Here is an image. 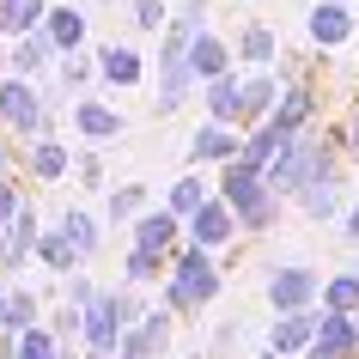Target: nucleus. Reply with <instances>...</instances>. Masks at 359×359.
Returning <instances> with one entry per match:
<instances>
[{
	"label": "nucleus",
	"instance_id": "30",
	"mask_svg": "<svg viewBox=\"0 0 359 359\" xmlns=\"http://www.w3.org/2000/svg\"><path fill=\"white\" fill-rule=\"evenodd\" d=\"M25 165H31V177H37V183H61V177L74 170V165H67V147H61L55 134H49V140H37Z\"/></svg>",
	"mask_w": 359,
	"mask_h": 359
},
{
	"label": "nucleus",
	"instance_id": "51",
	"mask_svg": "<svg viewBox=\"0 0 359 359\" xmlns=\"http://www.w3.org/2000/svg\"><path fill=\"white\" fill-rule=\"evenodd\" d=\"M189 359H195V353H189Z\"/></svg>",
	"mask_w": 359,
	"mask_h": 359
},
{
	"label": "nucleus",
	"instance_id": "14",
	"mask_svg": "<svg viewBox=\"0 0 359 359\" xmlns=\"http://www.w3.org/2000/svg\"><path fill=\"white\" fill-rule=\"evenodd\" d=\"M244 152V134L238 128H219V122H201V128L189 134V165H219L226 170L231 158Z\"/></svg>",
	"mask_w": 359,
	"mask_h": 359
},
{
	"label": "nucleus",
	"instance_id": "21",
	"mask_svg": "<svg viewBox=\"0 0 359 359\" xmlns=\"http://www.w3.org/2000/svg\"><path fill=\"white\" fill-rule=\"evenodd\" d=\"M55 61H61V55H55V43L37 31V37H25L19 49H13V79H25V86H43V79H55Z\"/></svg>",
	"mask_w": 359,
	"mask_h": 359
},
{
	"label": "nucleus",
	"instance_id": "43",
	"mask_svg": "<svg viewBox=\"0 0 359 359\" xmlns=\"http://www.w3.org/2000/svg\"><path fill=\"white\" fill-rule=\"evenodd\" d=\"M304 359H335V353H329V347H311V353H304Z\"/></svg>",
	"mask_w": 359,
	"mask_h": 359
},
{
	"label": "nucleus",
	"instance_id": "35",
	"mask_svg": "<svg viewBox=\"0 0 359 359\" xmlns=\"http://www.w3.org/2000/svg\"><path fill=\"white\" fill-rule=\"evenodd\" d=\"M329 140H335L341 158H353V165H359V97L347 104V110H341V122L329 128Z\"/></svg>",
	"mask_w": 359,
	"mask_h": 359
},
{
	"label": "nucleus",
	"instance_id": "12",
	"mask_svg": "<svg viewBox=\"0 0 359 359\" xmlns=\"http://www.w3.org/2000/svg\"><path fill=\"white\" fill-rule=\"evenodd\" d=\"M268 122H274L286 140H292V134H311V128H317V79L286 86V92H280V110L268 116Z\"/></svg>",
	"mask_w": 359,
	"mask_h": 359
},
{
	"label": "nucleus",
	"instance_id": "18",
	"mask_svg": "<svg viewBox=\"0 0 359 359\" xmlns=\"http://www.w3.org/2000/svg\"><path fill=\"white\" fill-rule=\"evenodd\" d=\"M97 74H104V86L128 92V86H140V79H147V61H140V49H134V43H104V49H97Z\"/></svg>",
	"mask_w": 359,
	"mask_h": 359
},
{
	"label": "nucleus",
	"instance_id": "23",
	"mask_svg": "<svg viewBox=\"0 0 359 359\" xmlns=\"http://www.w3.org/2000/svg\"><path fill=\"white\" fill-rule=\"evenodd\" d=\"M43 37L55 43V55H79V43H86V13L79 6H49V19H43Z\"/></svg>",
	"mask_w": 359,
	"mask_h": 359
},
{
	"label": "nucleus",
	"instance_id": "44",
	"mask_svg": "<svg viewBox=\"0 0 359 359\" xmlns=\"http://www.w3.org/2000/svg\"><path fill=\"white\" fill-rule=\"evenodd\" d=\"M0 317H6V286H0Z\"/></svg>",
	"mask_w": 359,
	"mask_h": 359
},
{
	"label": "nucleus",
	"instance_id": "13",
	"mask_svg": "<svg viewBox=\"0 0 359 359\" xmlns=\"http://www.w3.org/2000/svg\"><path fill=\"white\" fill-rule=\"evenodd\" d=\"M201 86L189 67V55H158V110L152 116H177L183 104H189V92Z\"/></svg>",
	"mask_w": 359,
	"mask_h": 359
},
{
	"label": "nucleus",
	"instance_id": "40",
	"mask_svg": "<svg viewBox=\"0 0 359 359\" xmlns=\"http://www.w3.org/2000/svg\"><path fill=\"white\" fill-rule=\"evenodd\" d=\"M74 177H79V189H104V158H97V152H79L74 158Z\"/></svg>",
	"mask_w": 359,
	"mask_h": 359
},
{
	"label": "nucleus",
	"instance_id": "8",
	"mask_svg": "<svg viewBox=\"0 0 359 359\" xmlns=\"http://www.w3.org/2000/svg\"><path fill=\"white\" fill-rule=\"evenodd\" d=\"M304 31H311L317 49H341V43L359 37V13H353V6H335V0H317L311 19H304Z\"/></svg>",
	"mask_w": 359,
	"mask_h": 359
},
{
	"label": "nucleus",
	"instance_id": "42",
	"mask_svg": "<svg viewBox=\"0 0 359 359\" xmlns=\"http://www.w3.org/2000/svg\"><path fill=\"white\" fill-rule=\"evenodd\" d=\"M341 244H353V250H359V201L347 208V219H341Z\"/></svg>",
	"mask_w": 359,
	"mask_h": 359
},
{
	"label": "nucleus",
	"instance_id": "41",
	"mask_svg": "<svg viewBox=\"0 0 359 359\" xmlns=\"http://www.w3.org/2000/svg\"><path fill=\"white\" fill-rule=\"evenodd\" d=\"M86 74H92V61H86V55H67V61L55 67V86H67V92H86Z\"/></svg>",
	"mask_w": 359,
	"mask_h": 359
},
{
	"label": "nucleus",
	"instance_id": "27",
	"mask_svg": "<svg viewBox=\"0 0 359 359\" xmlns=\"http://www.w3.org/2000/svg\"><path fill=\"white\" fill-rule=\"evenodd\" d=\"M37 262L49 268V274H79V262H86V256L67 244V231H61V226H49V231L37 238Z\"/></svg>",
	"mask_w": 359,
	"mask_h": 359
},
{
	"label": "nucleus",
	"instance_id": "28",
	"mask_svg": "<svg viewBox=\"0 0 359 359\" xmlns=\"http://www.w3.org/2000/svg\"><path fill=\"white\" fill-rule=\"evenodd\" d=\"M323 311L329 317H359V274L353 268H341V274L323 280Z\"/></svg>",
	"mask_w": 359,
	"mask_h": 359
},
{
	"label": "nucleus",
	"instance_id": "2",
	"mask_svg": "<svg viewBox=\"0 0 359 359\" xmlns=\"http://www.w3.org/2000/svg\"><path fill=\"white\" fill-rule=\"evenodd\" d=\"M219 292H226V268L213 262V250L183 244L170 256V274H165V311L170 317H195V311L213 304Z\"/></svg>",
	"mask_w": 359,
	"mask_h": 359
},
{
	"label": "nucleus",
	"instance_id": "37",
	"mask_svg": "<svg viewBox=\"0 0 359 359\" xmlns=\"http://www.w3.org/2000/svg\"><path fill=\"white\" fill-rule=\"evenodd\" d=\"M128 25L140 31V37H152V31H165V0H128Z\"/></svg>",
	"mask_w": 359,
	"mask_h": 359
},
{
	"label": "nucleus",
	"instance_id": "45",
	"mask_svg": "<svg viewBox=\"0 0 359 359\" xmlns=\"http://www.w3.org/2000/svg\"><path fill=\"white\" fill-rule=\"evenodd\" d=\"M0 177H6V147H0Z\"/></svg>",
	"mask_w": 359,
	"mask_h": 359
},
{
	"label": "nucleus",
	"instance_id": "10",
	"mask_svg": "<svg viewBox=\"0 0 359 359\" xmlns=\"http://www.w3.org/2000/svg\"><path fill=\"white\" fill-rule=\"evenodd\" d=\"M231 55H238V74H268V61H280V37H274V25L262 19H244L238 25V43H231Z\"/></svg>",
	"mask_w": 359,
	"mask_h": 359
},
{
	"label": "nucleus",
	"instance_id": "47",
	"mask_svg": "<svg viewBox=\"0 0 359 359\" xmlns=\"http://www.w3.org/2000/svg\"><path fill=\"white\" fill-rule=\"evenodd\" d=\"M256 359H280V353H256Z\"/></svg>",
	"mask_w": 359,
	"mask_h": 359
},
{
	"label": "nucleus",
	"instance_id": "25",
	"mask_svg": "<svg viewBox=\"0 0 359 359\" xmlns=\"http://www.w3.org/2000/svg\"><path fill=\"white\" fill-rule=\"evenodd\" d=\"M43 19H49V6L43 0H0V37H37Z\"/></svg>",
	"mask_w": 359,
	"mask_h": 359
},
{
	"label": "nucleus",
	"instance_id": "36",
	"mask_svg": "<svg viewBox=\"0 0 359 359\" xmlns=\"http://www.w3.org/2000/svg\"><path fill=\"white\" fill-rule=\"evenodd\" d=\"M13 359H61V341L37 323V329H25V335H19V353H13Z\"/></svg>",
	"mask_w": 359,
	"mask_h": 359
},
{
	"label": "nucleus",
	"instance_id": "34",
	"mask_svg": "<svg viewBox=\"0 0 359 359\" xmlns=\"http://www.w3.org/2000/svg\"><path fill=\"white\" fill-rule=\"evenodd\" d=\"M37 292H19V286H13V292H6V317H0V329H6V335H25V329H37Z\"/></svg>",
	"mask_w": 359,
	"mask_h": 359
},
{
	"label": "nucleus",
	"instance_id": "19",
	"mask_svg": "<svg viewBox=\"0 0 359 359\" xmlns=\"http://www.w3.org/2000/svg\"><path fill=\"white\" fill-rule=\"evenodd\" d=\"M37 238H43V226H37V208H25L19 213V226L0 238V268L6 274H19V268H31L37 262Z\"/></svg>",
	"mask_w": 359,
	"mask_h": 359
},
{
	"label": "nucleus",
	"instance_id": "9",
	"mask_svg": "<svg viewBox=\"0 0 359 359\" xmlns=\"http://www.w3.org/2000/svg\"><path fill=\"white\" fill-rule=\"evenodd\" d=\"M292 208H299L304 219H311V226L347 219V208H353V201H347V170H341V177H323V183H311V189H304L299 201H292Z\"/></svg>",
	"mask_w": 359,
	"mask_h": 359
},
{
	"label": "nucleus",
	"instance_id": "3",
	"mask_svg": "<svg viewBox=\"0 0 359 359\" xmlns=\"http://www.w3.org/2000/svg\"><path fill=\"white\" fill-rule=\"evenodd\" d=\"M268 304H274V317L323 311V274L311 262H274L268 268Z\"/></svg>",
	"mask_w": 359,
	"mask_h": 359
},
{
	"label": "nucleus",
	"instance_id": "24",
	"mask_svg": "<svg viewBox=\"0 0 359 359\" xmlns=\"http://www.w3.org/2000/svg\"><path fill=\"white\" fill-rule=\"evenodd\" d=\"M61 231H67V244H74L86 262L104 250V219H97L92 208H61Z\"/></svg>",
	"mask_w": 359,
	"mask_h": 359
},
{
	"label": "nucleus",
	"instance_id": "38",
	"mask_svg": "<svg viewBox=\"0 0 359 359\" xmlns=\"http://www.w3.org/2000/svg\"><path fill=\"white\" fill-rule=\"evenodd\" d=\"M19 213H25V195H19V183H13V177H0V238H6V231L19 226Z\"/></svg>",
	"mask_w": 359,
	"mask_h": 359
},
{
	"label": "nucleus",
	"instance_id": "46",
	"mask_svg": "<svg viewBox=\"0 0 359 359\" xmlns=\"http://www.w3.org/2000/svg\"><path fill=\"white\" fill-rule=\"evenodd\" d=\"M61 359H86V353H61Z\"/></svg>",
	"mask_w": 359,
	"mask_h": 359
},
{
	"label": "nucleus",
	"instance_id": "48",
	"mask_svg": "<svg viewBox=\"0 0 359 359\" xmlns=\"http://www.w3.org/2000/svg\"><path fill=\"white\" fill-rule=\"evenodd\" d=\"M353 274H359V256H353Z\"/></svg>",
	"mask_w": 359,
	"mask_h": 359
},
{
	"label": "nucleus",
	"instance_id": "33",
	"mask_svg": "<svg viewBox=\"0 0 359 359\" xmlns=\"http://www.w3.org/2000/svg\"><path fill=\"white\" fill-rule=\"evenodd\" d=\"M170 274V262L165 256H147V250H128V256H122V286H152V280H165Z\"/></svg>",
	"mask_w": 359,
	"mask_h": 359
},
{
	"label": "nucleus",
	"instance_id": "50",
	"mask_svg": "<svg viewBox=\"0 0 359 359\" xmlns=\"http://www.w3.org/2000/svg\"><path fill=\"white\" fill-rule=\"evenodd\" d=\"M353 359H359V353H353Z\"/></svg>",
	"mask_w": 359,
	"mask_h": 359
},
{
	"label": "nucleus",
	"instance_id": "1",
	"mask_svg": "<svg viewBox=\"0 0 359 359\" xmlns=\"http://www.w3.org/2000/svg\"><path fill=\"white\" fill-rule=\"evenodd\" d=\"M219 201L238 213V231H244V238L274 231V226H280V213H286V201L268 189V170L244 165V158H231V165L219 170Z\"/></svg>",
	"mask_w": 359,
	"mask_h": 359
},
{
	"label": "nucleus",
	"instance_id": "39",
	"mask_svg": "<svg viewBox=\"0 0 359 359\" xmlns=\"http://www.w3.org/2000/svg\"><path fill=\"white\" fill-rule=\"evenodd\" d=\"M97 299H104V286H97L92 274H86V268H79V274H67V304H79V311H92Z\"/></svg>",
	"mask_w": 359,
	"mask_h": 359
},
{
	"label": "nucleus",
	"instance_id": "31",
	"mask_svg": "<svg viewBox=\"0 0 359 359\" xmlns=\"http://www.w3.org/2000/svg\"><path fill=\"white\" fill-rule=\"evenodd\" d=\"M280 147H286V134L274 128V122H262V128L244 134V152H238V158H244V165H256V170H268L274 158H280Z\"/></svg>",
	"mask_w": 359,
	"mask_h": 359
},
{
	"label": "nucleus",
	"instance_id": "49",
	"mask_svg": "<svg viewBox=\"0 0 359 359\" xmlns=\"http://www.w3.org/2000/svg\"><path fill=\"white\" fill-rule=\"evenodd\" d=\"M0 61H6V55H0Z\"/></svg>",
	"mask_w": 359,
	"mask_h": 359
},
{
	"label": "nucleus",
	"instance_id": "26",
	"mask_svg": "<svg viewBox=\"0 0 359 359\" xmlns=\"http://www.w3.org/2000/svg\"><path fill=\"white\" fill-rule=\"evenodd\" d=\"M317 347H329L335 359H353L359 353V317H317Z\"/></svg>",
	"mask_w": 359,
	"mask_h": 359
},
{
	"label": "nucleus",
	"instance_id": "32",
	"mask_svg": "<svg viewBox=\"0 0 359 359\" xmlns=\"http://www.w3.org/2000/svg\"><path fill=\"white\" fill-rule=\"evenodd\" d=\"M213 195H208V183H201V177H177V183H170V201H165V213H177V219H183V226H189L195 213L208 208Z\"/></svg>",
	"mask_w": 359,
	"mask_h": 359
},
{
	"label": "nucleus",
	"instance_id": "15",
	"mask_svg": "<svg viewBox=\"0 0 359 359\" xmlns=\"http://www.w3.org/2000/svg\"><path fill=\"white\" fill-rule=\"evenodd\" d=\"M317 317H323V311H304V317H274V329H268V353L304 359L311 347H317Z\"/></svg>",
	"mask_w": 359,
	"mask_h": 359
},
{
	"label": "nucleus",
	"instance_id": "29",
	"mask_svg": "<svg viewBox=\"0 0 359 359\" xmlns=\"http://www.w3.org/2000/svg\"><path fill=\"white\" fill-rule=\"evenodd\" d=\"M140 213H147V183H122L104 201V226H134Z\"/></svg>",
	"mask_w": 359,
	"mask_h": 359
},
{
	"label": "nucleus",
	"instance_id": "17",
	"mask_svg": "<svg viewBox=\"0 0 359 359\" xmlns=\"http://www.w3.org/2000/svg\"><path fill=\"white\" fill-rule=\"evenodd\" d=\"M231 43L219 37V31H201V37L189 43V67H195V79H201V86H213V79H226V74H238V67H231Z\"/></svg>",
	"mask_w": 359,
	"mask_h": 359
},
{
	"label": "nucleus",
	"instance_id": "4",
	"mask_svg": "<svg viewBox=\"0 0 359 359\" xmlns=\"http://www.w3.org/2000/svg\"><path fill=\"white\" fill-rule=\"evenodd\" d=\"M0 128H13V134H25V140H31V147H37V140H49V128H55V122H49V110H43V92L37 86H25V79H0Z\"/></svg>",
	"mask_w": 359,
	"mask_h": 359
},
{
	"label": "nucleus",
	"instance_id": "6",
	"mask_svg": "<svg viewBox=\"0 0 359 359\" xmlns=\"http://www.w3.org/2000/svg\"><path fill=\"white\" fill-rule=\"evenodd\" d=\"M67 122H74V134H86L92 147H104V140H122V134H128V116L116 110V104H104V97H79L74 110H67Z\"/></svg>",
	"mask_w": 359,
	"mask_h": 359
},
{
	"label": "nucleus",
	"instance_id": "11",
	"mask_svg": "<svg viewBox=\"0 0 359 359\" xmlns=\"http://www.w3.org/2000/svg\"><path fill=\"white\" fill-rule=\"evenodd\" d=\"M183 231H189V244H195V250H226L231 238H244V231H238V213H231L226 201H219V195H213V201H208L201 213H195V219H189Z\"/></svg>",
	"mask_w": 359,
	"mask_h": 359
},
{
	"label": "nucleus",
	"instance_id": "7",
	"mask_svg": "<svg viewBox=\"0 0 359 359\" xmlns=\"http://www.w3.org/2000/svg\"><path fill=\"white\" fill-rule=\"evenodd\" d=\"M79 353L86 359H116L122 353V323H116V304H110V292L86 311V329H79Z\"/></svg>",
	"mask_w": 359,
	"mask_h": 359
},
{
	"label": "nucleus",
	"instance_id": "5",
	"mask_svg": "<svg viewBox=\"0 0 359 359\" xmlns=\"http://www.w3.org/2000/svg\"><path fill=\"white\" fill-rule=\"evenodd\" d=\"M189 244V231H183V219H177V213H140V219H134V244L128 250H147V256H177V250Z\"/></svg>",
	"mask_w": 359,
	"mask_h": 359
},
{
	"label": "nucleus",
	"instance_id": "16",
	"mask_svg": "<svg viewBox=\"0 0 359 359\" xmlns=\"http://www.w3.org/2000/svg\"><path fill=\"white\" fill-rule=\"evenodd\" d=\"M170 335H177V317H170V311H152L140 329L122 335V353H116V359H158L170 347Z\"/></svg>",
	"mask_w": 359,
	"mask_h": 359
},
{
	"label": "nucleus",
	"instance_id": "20",
	"mask_svg": "<svg viewBox=\"0 0 359 359\" xmlns=\"http://www.w3.org/2000/svg\"><path fill=\"white\" fill-rule=\"evenodd\" d=\"M208 122H219V128H238L244 134V74H226L208 86Z\"/></svg>",
	"mask_w": 359,
	"mask_h": 359
},
{
	"label": "nucleus",
	"instance_id": "22",
	"mask_svg": "<svg viewBox=\"0 0 359 359\" xmlns=\"http://www.w3.org/2000/svg\"><path fill=\"white\" fill-rule=\"evenodd\" d=\"M280 92H286V86H280L274 67H268V74H244V122H250V128H262L268 116L280 110ZM250 128H244V134H250Z\"/></svg>",
	"mask_w": 359,
	"mask_h": 359
}]
</instances>
